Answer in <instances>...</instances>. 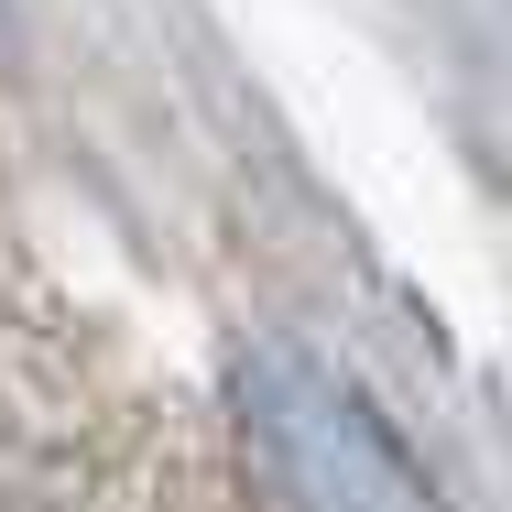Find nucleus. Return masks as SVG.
<instances>
[{
    "instance_id": "nucleus-1",
    "label": "nucleus",
    "mask_w": 512,
    "mask_h": 512,
    "mask_svg": "<svg viewBox=\"0 0 512 512\" xmlns=\"http://www.w3.org/2000/svg\"><path fill=\"white\" fill-rule=\"evenodd\" d=\"M175 414L88 316L0 284V512H175Z\"/></svg>"
}]
</instances>
